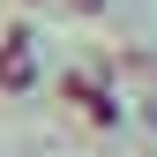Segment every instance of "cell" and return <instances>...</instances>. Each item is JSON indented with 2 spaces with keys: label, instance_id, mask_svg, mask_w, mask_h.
I'll return each mask as SVG.
<instances>
[{
  "label": "cell",
  "instance_id": "cell-1",
  "mask_svg": "<svg viewBox=\"0 0 157 157\" xmlns=\"http://www.w3.org/2000/svg\"><path fill=\"white\" fill-rule=\"evenodd\" d=\"M0 90H37V37L30 30H0Z\"/></svg>",
  "mask_w": 157,
  "mask_h": 157
},
{
  "label": "cell",
  "instance_id": "cell-2",
  "mask_svg": "<svg viewBox=\"0 0 157 157\" xmlns=\"http://www.w3.org/2000/svg\"><path fill=\"white\" fill-rule=\"evenodd\" d=\"M60 97H75V112H82L90 127H120V97L97 90L90 75H60Z\"/></svg>",
  "mask_w": 157,
  "mask_h": 157
},
{
  "label": "cell",
  "instance_id": "cell-3",
  "mask_svg": "<svg viewBox=\"0 0 157 157\" xmlns=\"http://www.w3.org/2000/svg\"><path fill=\"white\" fill-rule=\"evenodd\" d=\"M60 8H75V15H97V8H105V0H60Z\"/></svg>",
  "mask_w": 157,
  "mask_h": 157
}]
</instances>
